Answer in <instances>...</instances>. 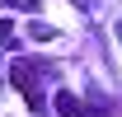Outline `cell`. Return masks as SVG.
<instances>
[{"label":"cell","instance_id":"1","mask_svg":"<svg viewBox=\"0 0 122 117\" xmlns=\"http://www.w3.org/2000/svg\"><path fill=\"white\" fill-rule=\"evenodd\" d=\"M56 75H61V66H56V61H47V56H28V61H14V66H10V80H14V89L28 98L33 112H42V108H47L42 84H47V80H56Z\"/></svg>","mask_w":122,"mask_h":117},{"label":"cell","instance_id":"2","mask_svg":"<svg viewBox=\"0 0 122 117\" xmlns=\"http://www.w3.org/2000/svg\"><path fill=\"white\" fill-rule=\"evenodd\" d=\"M52 108H56V117H85V103H80L75 94H71V89H56Z\"/></svg>","mask_w":122,"mask_h":117},{"label":"cell","instance_id":"3","mask_svg":"<svg viewBox=\"0 0 122 117\" xmlns=\"http://www.w3.org/2000/svg\"><path fill=\"white\" fill-rule=\"evenodd\" d=\"M19 38H14V24H10V19H0V47H14Z\"/></svg>","mask_w":122,"mask_h":117},{"label":"cell","instance_id":"4","mask_svg":"<svg viewBox=\"0 0 122 117\" xmlns=\"http://www.w3.org/2000/svg\"><path fill=\"white\" fill-rule=\"evenodd\" d=\"M33 38H38V42H52V38H61V33L47 28V24H33Z\"/></svg>","mask_w":122,"mask_h":117},{"label":"cell","instance_id":"5","mask_svg":"<svg viewBox=\"0 0 122 117\" xmlns=\"http://www.w3.org/2000/svg\"><path fill=\"white\" fill-rule=\"evenodd\" d=\"M0 5H10V10H38V0H0Z\"/></svg>","mask_w":122,"mask_h":117},{"label":"cell","instance_id":"6","mask_svg":"<svg viewBox=\"0 0 122 117\" xmlns=\"http://www.w3.org/2000/svg\"><path fill=\"white\" fill-rule=\"evenodd\" d=\"M117 38H122V19H117Z\"/></svg>","mask_w":122,"mask_h":117}]
</instances>
